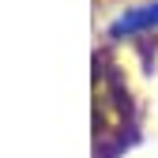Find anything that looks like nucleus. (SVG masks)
Returning <instances> with one entry per match:
<instances>
[{
  "label": "nucleus",
  "mask_w": 158,
  "mask_h": 158,
  "mask_svg": "<svg viewBox=\"0 0 158 158\" xmlns=\"http://www.w3.org/2000/svg\"><path fill=\"white\" fill-rule=\"evenodd\" d=\"M147 30H158V0L124 8V11L109 23V34H113V38H132V34H147Z\"/></svg>",
  "instance_id": "obj_1"
}]
</instances>
